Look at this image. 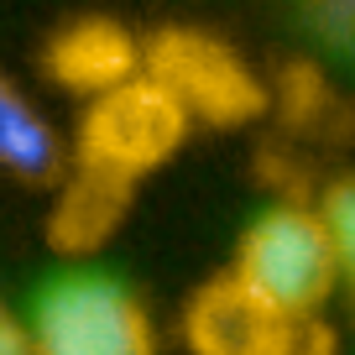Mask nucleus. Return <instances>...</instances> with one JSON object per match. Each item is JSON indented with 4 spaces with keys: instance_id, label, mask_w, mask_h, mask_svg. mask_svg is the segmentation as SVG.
I'll return each instance as SVG.
<instances>
[{
    "instance_id": "nucleus-1",
    "label": "nucleus",
    "mask_w": 355,
    "mask_h": 355,
    "mask_svg": "<svg viewBox=\"0 0 355 355\" xmlns=\"http://www.w3.org/2000/svg\"><path fill=\"white\" fill-rule=\"evenodd\" d=\"M230 277L282 319H319L340 288V256L319 204H272L245 225Z\"/></svg>"
},
{
    "instance_id": "nucleus-2",
    "label": "nucleus",
    "mask_w": 355,
    "mask_h": 355,
    "mask_svg": "<svg viewBox=\"0 0 355 355\" xmlns=\"http://www.w3.org/2000/svg\"><path fill=\"white\" fill-rule=\"evenodd\" d=\"M32 355H157L141 298L110 272L73 266L37 293Z\"/></svg>"
},
{
    "instance_id": "nucleus-3",
    "label": "nucleus",
    "mask_w": 355,
    "mask_h": 355,
    "mask_svg": "<svg viewBox=\"0 0 355 355\" xmlns=\"http://www.w3.org/2000/svg\"><path fill=\"white\" fill-rule=\"evenodd\" d=\"M189 125H193V115L173 100V89L157 84L152 73H136L89 100L84 152L78 157L125 178V183H136L141 173H152L157 162H167L178 152Z\"/></svg>"
},
{
    "instance_id": "nucleus-4",
    "label": "nucleus",
    "mask_w": 355,
    "mask_h": 355,
    "mask_svg": "<svg viewBox=\"0 0 355 355\" xmlns=\"http://www.w3.org/2000/svg\"><path fill=\"white\" fill-rule=\"evenodd\" d=\"M146 73L157 84L173 89V100L193 115V121H214V125H235L245 115L261 110V89L245 73V63L220 47L214 37L199 32H162L146 47Z\"/></svg>"
},
{
    "instance_id": "nucleus-5",
    "label": "nucleus",
    "mask_w": 355,
    "mask_h": 355,
    "mask_svg": "<svg viewBox=\"0 0 355 355\" xmlns=\"http://www.w3.org/2000/svg\"><path fill=\"white\" fill-rule=\"evenodd\" d=\"M193 355H329L319 319H282L235 277H220L189 303Z\"/></svg>"
},
{
    "instance_id": "nucleus-6",
    "label": "nucleus",
    "mask_w": 355,
    "mask_h": 355,
    "mask_svg": "<svg viewBox=\"0 0 355 355\" xmlns=\"http://www.w3.org/2000/svg\"><path fill=\"white\" fill-rule=\"evenodd\" d=\"M47 73H53L58 89L68 94H105V89L125 84V78L141 73V47L131 42V32L105 16H84V21L63 26L47 47Z\"/></svg>"
},
{
    "instance_id": "nucleus-7",
    "label": "nucleus",
    "mask_w": 355,
    "mask_h": 355,
    "mask_svg": "<svg viewBox=\"0 0 355 355\" xmlns=\"http://www.w3.org/2000/svg\"><path fill=\"white\" fill-rule=\"evenodd\" d=\"M0 167L16 173L21 183H53L63 173V141H58V131L16 89L0 100Z\"/></svg>"
},
{
    "instance_id": "nucleus-8",
    "label": "nucleus",
    "mask_w": 355,
    "mask_h": 355,
    "mask_svg": "<svg viewBox=\"0 0 355 355\" xmlns=\"http://www.w3.org/2000/svg\"><path fill=\"white\" fill-rule=\"evenodd\" d=\"M125 193H131L125 178H115V173H105V167L78 157V183L68 189L63 209H58V241L63 245H94L100 235H110L121 209H125Z\"/></svg>"
},
{
    "instance_id": "nucleus-9",
    "label": "nucleus",
    "mask_w": 355,
    "mask_h": 355,
    "mask_svg": "<svg viewBox=\"0 0 355 355\" xmlns=\"http://www.w3.org/2000/svg\"><path fill=\"white\" fill-rule=\"evenodd\" d=\"M319 214H324V225H329L334 256H340V282L355 298V178L329 183V193L319 199Z\"/></svg>"
},
{
    "instance_id": "nucleus-10",
    "label": "nucleus",
    "mask_w": 355,
    "mask_h": 355,
    "mask_svg": "<svg viewBox=\"0 0 355 355\" xmlns=\"http://www.w3.org/2000/svg\"><path fill=\"white\" fill-rule=\"evenodd\" d=\"M334 6H340V11L350 16V21H355V0H334Z\"/></svg>"
},
{
    "instance_id": "nucleus-11",
    "label": "nucleus",
    "mask_w": 355,
    "mask_h": 355,
    "mask_svg": "<svg viewBox=\"0 0 355 355\" xmlns=\"http://www.w3.org/2000/svg\"><path fill=\"white\" fill-rule=\"evenodd\" d=\"M11 89H16V84H11V78H6V73H0V100H6V94H11Z\"/></svg>"
}]
</instances>
